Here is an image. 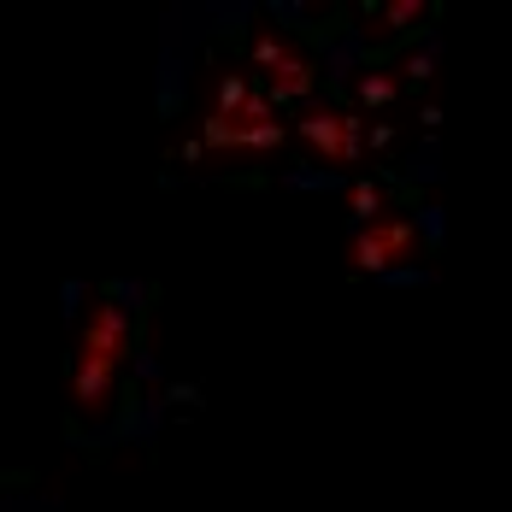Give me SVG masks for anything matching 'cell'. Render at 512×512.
<instances>
[{
  "label": "cell",
  "mask_w": 512,
  "mask_h": 512,
  "mask_svg": "<svg viewBox=\"0 0 512 512\" xmlns=\"http://www.w3.org/2000/svg\"><path fill=\"white\" fill-rule=\"evenodd\" d=\"M130 348V312L101 301V312L89 318V330H83V354H101V359H118Z\"/></svg>",
  "instance_id": "7a4b0ae2"
},
{
  "label": "cell",
  "mask_w": 512,
  "mask_h": 512,
  "mask_svg": "<svg viewBox=\"0 0 512 512\" xmlns=\"http://www.w3.org/2000/svg\"><path fill=\"white\" fill-rule=\"evenodd\" d=\"M177 159H189V165H201V159H206V142H183V148H177Z\"/></svg>",
  "instance_id": "44dd1931"
},
{
  "label": "cell",
  "mask_w": 512,
  "mask_h": 512,
  "mask_svg": "<svg viewBox=\"0 0 512 512\" xmlns=\"http://www.w3.org/2000/svg\"><path fill=\"white\" fill-rule=\"evenodd\" d=\"M183 71H189V59L177 48H165V59H159V112H165V118L183 106Z\"/></svg>",
  "instance_id": "8992f818"
},
{
  "label": "cell",
  "mask_w": 512,
  "mask_h": 512,
  "mask_svg": "<svg viewBox=\"0 0 512 512\" xmlns=\"http://www.w3.org/2000/svg\"><path fill=\"white\" fill-rule=\"evenodd\" d=\"M118 424H112V436L118 442H154L159 436V424H165V407H159V395L154 401H118Z\"/></svg>",
  "instance_id": "277c9868"
},
{
  "label": "cell",
  "mask_w": 512,
  "mask_h": 512,
  "mask_svg": "<svg viewBox=\"0 0 512 512\" xmlns=\"http://www.w3.org/2000/svg\"><path fill=\"white\" fill-rule=\"evenodd\" d=\"M277 142H283V124H277V118H271V124H254V130H248V124L236 130V148H277Z\"/></svg>",
  "instance_id": "30bf717a"
},
{
  "label": "cell",
  "mask_w": 512,
  "mask_h": 512,
  "mask_svg": "<svg viewBox=\"0 0 512 512\" xmlns=\"http://www.w3.org/2000/svg\"><path fill=\"white\" fill-rule=\"evenodd\" d=\"M407 242H412L407 224H389V230H365V236L354 242V259L365 265V271H389V259L401 254Z\"/></svg>",
  "instance_id": "3957f363"
},
{
  "label": "cell",
  "mask_w": 512,
  "mask_h": 512,
  "mask_svg": "<svg viewBox=\"0 0 512 512\" xmlns=\"http://www.w3.org/2000/svg\"><path fill=\"white\" fill-rule=\"evenodd\" d=\"M295 189H336V171H289Z\"/></svg>",
  "instance_id": "e0dca14e"
},
{
  "label": "cell",
  "mask_w": 512,
  "mask_h": 512,
  "mask_svg": "<svg viewBox=\"0 0 512 512\" xmlns=\"http://www.w3.org/2000/svg\"><path fill=\"white\" fill-rule=\"evenodd\" d=\"M271 18H283V30H307V6H289V0H271Z\"/></svg>",
  "instance_id": "2e32d148"
},
{
  "label": "cell",
  "mask_w": 512,
  "mask_h": 512,
  "mask_svg": "<svg viewBox=\"0 0 512 512\" xmlns=\"http://www.w3.org/2000/svg\"><path fill=\"white\" fill-rule=\"evenodd\" d=\"M201 142H206V148H236V124L212 112V118H206V136H201Z\"/></svg>",
  "instance_id": "8fae6325"
},
{
  "label": "cell",
  "mask_w": 512,
  "mask_h": 512,
  "mask_svg": "<svg viewBox=\"0 0 512 512\" xmlns=\"http://www.w3.org/2000/svg\"><path fill=\"white\" fill-rule=\"evenodd\" d=\"M301 136H307V142H312L324 159L342 154V118H324V112H312V118H301Z\"/></svg>",
  "instance_id": "52a82bcc"
},
{
  "label": "cell",
  "mask_w": 512,
  "mask_h": 512,
  "mask_svg": "<svg viewBox=\"0 0 512 512\" xmlns=\"http://www.w3.org/2000/svg\"><path fill=\"white\" fill-rule=\"evenodd\" d=\"M83 295H89L83 283H65V289H59V312H65V318H77V312H83Z\"/></svg>",
  "instance_id": "ac0fdd59"
},
{
  "label": "cell",
  "mask_w": 512,
  "mask_h": 512,
  "mask_svg": "<svg viewBox=\"0 0 512 512\" xmlns=\"http://www.w3.org/2000/svg\"><path fill=\"white\" fill-rule=\"evenodd\" d=\"M283 59H289V53H283V42H277V36H259V42H254V65H265V71H277Z\"/></svg>",
  "instance_id": "5bb4252c"
},
{
  "label": "cell",
  "mask_w": 512,
  "mask_h": 512,
  "mask_svg": "<svg viewBox=\"0 0 512 512\" xmlns=\"http://www.w3.org/2000/svg\"><path fill=\"white\" fill-rule=\"evenodd\" d=\"M359 95H365L371 106H389V101H395V83H389V77H365V83H359Z\"/></svg>",
  "instance_id": "9a60e30c"
},
{
  "label": "cell",
  "mask_w": 512,
  "mask_h": 512,
  "mask_svg": "<svg viewBox=\"0 0 512 512\" xmlns=\"http://www.w3.org/2000/svg\"><path fill=\"white\" fill-rule=\"evenodd\" d=\"M248 95H254V83H248V77H236V71H230V77H224V83H218V118H236V112H242V106H248Z\"/></svg>",
  "instance_id": "ba28073f"
},
{
  "label": "cell",
  "mask_w": 512,
  "mask_h": 512,
  "mask_svg": "<svg viewBox=\"0 0 512 512\" xmlns=\"http://www.w3.org/2000/svg\"><path fill=\"white\" fill-rule=\"evenodd\" d=\"M130 371H136L142 383H165V365H159V354H148V348H136V354H130Z\"/></svg>",
  "instance_id": "7c38bea8"
},
{
  "label": "cell",
  "mask_w": 512,
  "mask_h": 512,
  "mask_svg": "<svg viewBox=\"0 0 512 512\" xmlns=\"http://www.w3.org/2000/svg\"><path fill=\"white\" fill-rule=\"evenodd\" d=\"M354 218H359V224H365V218H377V189H371V183L354 195Z\"/></svg>",
  "instance_id": "ffe728a7"
},
{
  "label": "cell",
  "mask_w": 512,
  "mask_h": 512,
  "mask_svg": "<svg viewBox=\"0 0 512 512\" xmlns=\"http://www.w3.org/2000/svg\"><path fill=\"white\" fill-rule=\"evenodd\" d=\"M301 95H312V65H307V59H283V65L271 71V101L295 106Z\"/></svg>",
  "instance_id": "5b68a950"
},
{
  "label": "cell",
  "mask_w": 512,
  "mask_h": 512,
  "mask_svg": "<svg viewBox=\"0 0 512 512\" xmlns=\"http://www.w3.org/2000/svg\"><path fill=\"white\" fill-rule=\"evenodd\" d=\"M159 407H201V389H195V383H165Z\"/></svg>",
  "instance_id": "4fadbf2b"
},
{
  "label": "cell",
  "mask_w": 512,
  "mask_h": 512,
  "mask_svg": "<svg viewBox=\"0 0 512 512\" xmlns=\"http://www.w3.org/2000/svg\"><path fill=\"white\" fill-rule=\"evenodd\" d=\"M383 283L407 289V283H424V271H418V265H389V271H383Z\"/></svg>",
  "instance_id": "d6986e66"
},
{
  "label": "cell",
  "mask_w": 512,
  "mask_h": 512,
  "mask_svg": "<svg viewBox=\"0 0 512 512\" xmlns=\"http://www.w3.org/2000/svg\"><path fill=\"white\" fill-rule=\"evenodd\" d=\"M71 401H77L83 412L118 407V377H112V359L77 354V371H71Z\"/></svg>",
  "instance_id": "6da1fadb"
},
{
  "label": "cell",
  "mask_w": 512,
  "mask_h": 512,
  "mask_svg": "<svg viewBox=\"0 0 512 512\" xmlns=\"http://www.w3.org/2000/svg\"><path fill=\"white\" fill-rule=\"evenodd\" d=\"M412 18H418V6H412V0H407V6H389V24H412Z\"/></svg>",
  "instance_id": "7402d4cb"
},
{
  "label": "cell",
  "mask_w": 512,
  "mask_h": 512,
  "mask_svg": "<svg viewBox=\"0 0 512 512\" xmlns=\"http://www.w3.org/2000/svg\"><path fill=\"white\" fill-rule=\"evenodd\" d=\"M154 289H142V283H130V277H118V283H106V301L112 307H124V312H136L142 301H148Z\"/></svg>",
  "instance_id": "9c48e42d"
}]
</instances>
